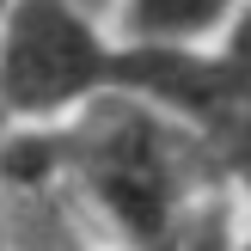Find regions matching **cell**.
I'll return each mask as SVG.
<instances>
[{
    "instance_id": "cell-1",
    "label": "cell",
    "mask_w": 251,
    "mask_h": 251,
    "mask_svg": "<svg viewBox=\"0 0 251 251\" xmlns=\"http://www.w3.org/2000/svg\"><path fill=\"white\" fill-rule=\"evenodd\" d=\"M92 98H135L190 135L245 104L251 86L215 43H141L80 0H6L0 19V110L6 123H61Z\"/></svg>"
},
{
    "instance_id": "cell-2",
    "label": "cell",
    "mask_w": 251,
    "mask_h": 251,
    "mask_svg": "<svg viewBox=\"0 0 251 251\" xmlns=\"http://www.w3.org/2000/svg\"><path fill=\"white\" fill-rule=\"evenodd\" d=\"M239 0H117L110 25L141 43H215Z\"/></svg>"
},
{
    "instance_id": "cell-3",
    "label": "cell",
    "mask_w": 251,
    "mask_h": 251,
    "mask_svg": "<svg viewBox=\"0 0 251 251\" xmlns=\"http://www.w3.org/2000/svg\"><path fill=\"white\" fill-rule=\"evenodd\" d=\"M25 215L43 227V239L49 251H117L104 239V233H86L80 221H74V208H68V196H49V202H37V208H25Z\"/></svg>"
},
{
    "instance_id": "cell-4",
    "label": "cell",
    "mask_w": 251,
    "mask_h": 251,
    "mask_svg": "<svg viewBox=\"0 0 251 251\" xmlns=\"http://www.w3.org/2000/svg\"><path fill=\"white\" fill-rule=\"evenodd\" d=\"M215 55L251 86V0H239V6H233V19L215 31Z\"/></svg>"
},
{
    "instance_id": "cell-5",
    "label": "cell",
    "mask_w": 251,
    "mask_h": 251,
    "mask_svg": "<svg viewBox=\"0 0 251 251\" xmlns=\"http://www.w3.org/2000/svg\"><path fill=\"white\" fill-rule=\"evenodd\" d=\"M0 135H6V110H0ZM0 251H19V245H12V215H6V202H0Z\"/></svg>"
},
{
    "instance_id": "cell-6",
    "label": "cell",
    "mask_w": 251,
    "mask_h": 251,
    "mask_svg": "<svg viewBox=\"0 0 251 251\" xmlns=\"http://www.w3.org/2000/svg\"><path fill=\"white\" fill-rule=\"evenodd\" d=\"M227 251H251V208H245V221L233 227V239H227Z\"/></svg>"
},
{
    "instance_id": "cell-7",
    "label": "cell",
    "mask_w": 251,
    "mask_h": 251,
    "mask_svg": "<svg viewBox=\"0 0 251 251\" xmlns=\"http://www.w3.org/2000/svg\"><path fill=\"white\" fill-rule=\"evenodd\" d=\"M80 6H92V12H104V19H110V12H117V0H80Z\"/></svg>"
},
{
    "instance_id": "cell-8",
    "label": "cell",
    "mask_w": 251,
    "mask_h": 251,
    "mask_svg": "<svg viewBox=\"0 0 251 251\" xmlns=\"http://www.w3.org/2000/svg\"><path fill=\"white\" fill-rule=\"evenodd\" d=\"M0 19H6V0H0Z\"/></svg>"
}]
</instances>
